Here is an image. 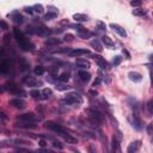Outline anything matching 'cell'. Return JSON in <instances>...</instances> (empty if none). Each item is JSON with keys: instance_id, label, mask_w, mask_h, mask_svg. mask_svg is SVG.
<instances>
[{"instance_id": "obj_40", "label": "cell", "mask_w": 153, "mask_h": 153, "mask_svg": "<svg viewBox=\"0 0 153 153\" xmlns=\"http://www.w3.org/2000/svg\"><path fill=\"white\" fill-rule=\"evenodd\" d=\"M91 35H92L91 32L86 31V29H85V30H84L83 32H79V36H80V37H83V38H89V37H90Z\"/></svg>"}, {"instance_id": "obj_32", "label": "cell", "mask_w": 153, "mask_h": 153, "mask_svg": "<svg viewBox=\"0 0 153 153\" xmlns=\"http://www.w3.org/2000/svg\"><path fill=\"white\" fill-rule=\"evenodd\" d=\"M111 148H113V151H117V152L121 151L120 150V146H119V140L116 139L115 136L113 137V141H111Z\"/></svg>"}, {"instance_id": "obj_17", "label": "cell", "mask_w": 153, "mask_h": 153, "mask_svg": "<svg viewBox=\"0 0 153 153\" xmlns=\"http://www.w3.org/2000/svg\"><path fill=\"white\" fill-rule=\"evenodd\" d=\"M110 28L113 29V30H114L115 32H117V34L121 36V37H126V36H127L126 30H125V29H123L122 26H120L119 24H114V23H111V24H110Z\"/></svg>"}, {"instance_id": "obj_18", "label": "cell", "mask_w": 153, "mask_h": 153, "mask_svg": "<svg viewBox=\"0 0 153 153\" xmlns=\"http://www.w3.org/2000/svg\"><path fill=\"white\" fill-rule=\"evenodd\" d=\"M133 127L135 128V129H137V130H141L142 129V121H141V119L139 117V115H137L136 113L133 115Z\"/></svg>"}, {"instance_id": "obj_12", "label": "cell", "mask_w": 153, "mask_h": 153, "mask_svg": "<svg viewBox=\"0 0 153 153\" xmlns=\"http://www.w3.org/2000/svg\"><path fill=\"white\" fill-rule=\"evenodd\" d=\"M75 65H77V67L82 68V69H87V68H90V66H91V63H90L89 60L82 59V57H79V59L75 60Z\"/></svg>"}, {"instance_id": "obj_51", "label": "cell", "mask_w": 153, "mask_h": 153, "mask_svg": "<svg viewBox=\"0 0 153 153\" xmlns=\"http://www.w3.org/2000/svg\"><path fill=\"white\" fill-rule=\"evenodd\" d=\"M152 123H150L148 125V127H147V133H148V135H152Z\"/></svg>"}, {"instance_id": "obj_55", "label": "cell", "mask_w": 153, "mask_h": 153, "mask_svg": "<svg viewBox=\"0 0 153 153\" xmlns=\"http://www.w3.org/2000/svg\"><path fill=\"white\" fill-rule=\"evenodd\" d=\"M3 54H4V49L0 48V55H3Z\"/></svg>"}, {"instance_id": "obj_10", "label": "cell", "mask_w": 153, "mask_h": 153, "mask_svg": "<svg viewBox=\"0 0 153 153\" xmlns=\"http://www.w3.org/2000/svg\"><path fill=\"white\" fill-rule=\"evenodd\" d=\"M10 105H12L16 109H24L25 108V100L20 98H13L10 100Z\"/></svg>"}, {"instance_id": "obj_25", "label": "cell", "mask_w": 153, "mask_h": 153, "mask_svg": "<svg viewBox=\"0 0 153 153\" xmlns=\"http://www.w3.org/2000/svg\"><path fill=\"white\" fill-rule=\"evenodd\" d=\"M11 17H12V20L16 24H22L24 22V18H23V16L22 14H19L18 12H14V13H12L11 14Z\"/></svg>"}, {"instance_id": "obj_14", "label": "cell", "mask_w": 153, "mask_h": 153, "mask_svg": "<svg viewBox=\"0 0 153 153\" xmlns=\"http://www.w3.org/2000/svg\"><path fill=\"white\" fill-rule=\"evenodd\" d=\"M78 77L79 79L82 80L83 83H89L91 80V74L89 73V72H86V69H82L78 72Z\"/></svg>"}, {"instance_id": "obj_54", "label": "cell", "mask_w": 153, "mask_h": 153, "mask_svg": "<svg viewBox=\"0 0 153 153\" xmlns=\"http://www.w3.org/2000/svg\"><path fill=\"white\" fill-rule=\"evenodd\" d=\"M61 24H62V25H66V24L68 25V20H67V19H63V20H61Z\"/></svg>"}, {"instance_id": "obj_20", "label": "cell", "mask_w": 153, "mask_h": 153, "mask_svg": "<svg viewBox=\"0 0 153 153\" xmlns=\"http://www.w3.org/2000/svg\"><path fill=\"white\" fill-rule=\"evenodd\" d=\"M102 42H103V44L105 47L110 48V49H115V43L109 36H102Z\"/></svg>"}, {"instance_id": "obj_53", "label": "cell", "mask_w": 153, "mask_h": 153, "mask_svg": "<svg viewBox=\"0 0 153 153\" xmlns=\"http://www.w3.org/2000/svg\"><path fill=\"white\" fill-rule=\"evenodd\" d=\"M99 84H100V79H99V78L96 79V80L93 82V86H97V85H99Z\"/></svg>"}, {"instance_id": "obj_23", "label": "cell", "mask_w": 153, "mask_h": 153, "mask_svg": "<svg viewBox=\"0 0 153 153\" xmlns=\"http://www.w3.org/2000/svg\"><path fill=\"white\" fill-rule=\"evenodd\" d=\"M62 136H63V140L66 141L67 144H72V145H75V144H78L77 137L72 136V135H71V134H68V133H65V134H62Z\"/></svg>"}, {"instance_id": "obj_8", "label": "cell", "mask_w": 153, "mask_h": 153, "mask_svg": "<svg viewBox=\"0 0 153 153\" xmlns=\"http://www.w3.org/2000/svg\"><path fill=\"white\" fill-rule=\"evenodd\" d=\"M93 57H94V61H96V63L98 65V67H100L102 69H109V68H110V65H109V62L105 59H103L102 56L94 55Z\"/></svg>"}, {"instance_id": "obj_9", "label": "cell", "mask_w": 153, "mask_h": 153, "mask_svg": "<svg viewBox=\"0 0 153 153\" xmlns=\"http://www.w3.org/2000/svg\"><path fill=\"white\" fill-rule=\"evenodd\" d=\"M23 83L26 84L28 86H30V87H35V86H41L42 85V82H38L37 79H35L34 77H30V75H28L23 79Z\"/></svg>"}, {"instance_id": "obj_29", "label": "cell", "mask_w": 153, "mask_h": 153, "mask_svg": "<svg viewBox=\"0 0 153 153\" xmlns=\"http://www.w3.org/2000/svg\"><path fill=\"white\" fill-rule=\"evenodd\" d=\"M69 78H71V75H69L68 72H63V73H61L59 77H57V79H59L60 82H62V83H67L69 80Z\"/></svg>"}, {"instance_id": "obj_21", "label": "cell", "mask_w": 153, "mask_h": 153, "mask_svg": "<svg viewBox=\"0 0 153 153\" xmlns=\"http://www.w3.org/2000/svg\"><path fill=\"white\" fill-rule=\"evenodd\" d=\"M91 47L96 50V52H98V53H102L103 52V46H102V43H100V41H98V40H92L91 41Z\"/></svg>"}, {"instance_id": "obj_5", "label": "cell", "mask_w": 153, "mask_h": 153, "mask_svg": "<svg viewBox=\"0 0 153 153\" xmlns=\"http://www.w3.org/2000/svg\"><path fill=\"white\" fill-rule=\"evenodd\" d=\"M44 127H46L47 129H49V130H52V132L56 133V134H60V135H62V134L66 133V129H65L62 126L57 125V123H55V122H53V121H48V122H46Z\"/></svg>"}, {"instance_id": "obj_33", "label": "cell", "mask_w": 153, "mask_h": 153, "mask_svg": "<svg viewBox=\"0 0 153 153\" xmlns=\"http://www.w3.org/2000/svg\"><path fill=\"white\" fill-rule=\"evenodd\" d=\"M32 9H34V12L35 13H38V14H42L43 13V6L41 5V4H36L35 6H32Z\"/></svg>"}, {"instance_id": "obj_46", "label": "cell", "mask_w": 153, "mask_h": 153, "mask_svg": "<svg viewBox=\"0 0 153 153\" xmlns=\"http://www.w3.org/2000/svg\"><path fill=\"white\" fill-rule=\"evenodd\" d=\"M73 26L75 28V30L78 31V34H79V32H83V31L85 30V28H84V26H82V25H78V24H77V25H73Z\"/></svg>"}, {"instance_id": "obj_34", "label": "cell", "mask_w": 153, "mask_h": 153, "mask_svg": "<svg viewBox=\"0 0 153 153\" xmlns=\"http://www.w3.org/2000/svg\"><path fill=\"white\" fill-rule=\"evenodd\" d=\"M30 96L32 98H35V99H38V98H41V91H38V90H31Z\"/></svg>"}, {"instance_id": "obj_44", "label": "cell", "mask_w": 153, "mask_h": 153, "mask_svg": "<svg viewBox=\"0 0 153 153\" xmlns=\"http://www.w3.org/2000/svg\"><path fill=\"white\" fill-rule=\"evenodd\" d=\"M24 12H26V13H29V14H32V13H34L32 6H25V7H24Z\"/></svg>"}, {"instance_id": "obj_38", "label": "cell", "mask_w": 153, "mask_h": 153, "mask_svg": "<svg viewBox=\"0 0 153 153\" xmlns=\"http://www.w3.org/2000/svg\"><path fill=\"white\" fill-rule=\"evenodd\" d=\"M74 40V35H72V34H65L63 36V41L65 42H72Z\"/></svg>"}, {"instance_id": "obj_42", "label": "cell", "mask_w": 153, "mask_h": 153, "mask_svg": "<svg viewBox=\"0 0 153 153\" xmlns=\"http://www.w3.org/2000/svg\"><path fill=\"white\" fill-rule=\"evenodd\" d=\"M141 4H142L141 0H132V1H130V5H132L133 7H140Z\"/></svg>"}, {"instance_id": "obj_52", "label": "cell", "mask_w": 153, "mask_h": 153, "mask_svg": "<svg viewBox=\"0 0 153 153\" xmlns=\"http://www.w3.org/2000/svg\"><path fill=\"white\" fill-rule=\"evenodd\" d=\"M57 71H59V68H57V67H54V68L50 69V73H52V74H57Z\"/></svg>"}, {"instance_id": "obj_16", "label": "cell", "mask_w": 153, "mask_h": 153, "mask_svg": "<svg viewBox=\"0 0 153 153\" xmlns=\"http://www.w3.org/2000/svg\"><path fill=\"white\" fill-rule=\"evenodd\" d=\"M35 34L40 36H48L52 34V30H49L46 26H37V28H35Z\"/></svg>"}, {"instance_id": "obj_4", "label": "cell", "mask_w": 153, "mask_h": 153, "mask_svg": "<svg viewBox=\"0 0 153 153\" xmlns=\"http://www.w3.org/2000/svg\"><path fill=\"white\" fill-rule=\"evenodd\" d=\"M87 115H89V117H90V121L92 123H96V125H99L100 122H103L104 121V115L102 114L98 109H94V108H90V109H87L86 110Z\"/></svg>"}, {"instance_id": "obj_35", "label": "cell", "mask_w": 153, "mask_h": 153, "mask_svg": "<svg viewBox=\"0 0 153 153\" xmlns=\"http://www.w3.org/2000/svg\"><path fill=\"white\" fill-rule=\"evenodd\" d=\"M55 87H56V90H59V91H66V90L71 89V86L65 85V84H59V85H56Z\"/></svg>"}, {"instance_id": "obj_48", "label": "cell", "mask_w": 153, "mask_h": 153, "mask_svg": "<svg viewBox=\"0 0 153 153\" xmlns=\"http://www.w3.org/2000/svg\"><path fill=\"white\" fill-rule=\"evenodd\" d=\"M89 94H90L91 97H97V96H98V92H97L96 90H90V91H89Z\"/></svg>"}, {"instance_id": "obj_1", "label": "cell", "mask_w": 153, "mask_h": 153, "mask_svg": "<svg viewBox=\"0 0 153 153\" xmlns=\"http://www.w3.org/2000/svg\"><path fill=\"white\" fill-rule=\"evenodd\" d=\"M13 36H14V38H16L17 43L19 44L20 49L22 50H24V52H29V50H32L35 48L34 46V43L29 40L26 36L18 28H14L13 29Z\"/></svg>"}, {"instance_id": "obj_19", "label": "cell", "mask_w": 153, "mask_h": 153, "mask_svg": "<svg viewBox=\"0 0 153 153\" xmlns=\"http://www.w3.org/2000/svg\"><path fill=\"white\" fill-rule=\"evenodd\" d=\"M141 147V141H135V142H132L128 146V148H127V152L128 153H134V152H137L139 151V148Z\"/></svg>"}, {"instance_id": "obj_27", "label": "cell", "mask_w": 153, "mask_h": 153, "mask_svg": "<svg viewBox=\"0 0 153 153\" xmlns=\"http://www.w3.org/2000/svg\"><path fill=\"white\" fill-rule=\"evenodd\" d=\"M73 19L75 22H80V23H83V22L89 20V17L85 16V14H83V13H75L74 16H73Z\"/></svg>"}, {"instance_id": "obj_39", "label": "cell", "mask_w": 153, "mask_h": 153, "mask_svg": "<svg viewBox=\"0 0 153 153\" xmlns=\"http://www.w3.org/2000/svg\"><path fill=\"white\" fill-rule=\"evenodd\" d=\"M4 44L5 46H9L10 44V42H11V35L10 34H6L5 36H4Z\"/></svg>"}, {"instance_id": "obj_15", "label": "cell", "mask_w": 153, "mask_h": 153, "mask_svg": "<svg viewBox=\"0 0 153 153\" xmlns=\"http://www.w3.org/2000/svg\"><path fill=\"white\" fill-rule=\"evenodd\" d=\"M11 69V63L7 61V60H0V72L4 74L9 73Z\"/></svg>"}, {"instance_id": "obj_49", "label": "cell", "mask_w": 153, "mask_h": 153, "mask_svg": "<svg viewBox=\"0 0 153 153\" xmlns=\"http://www.w3.org/2000/svg\"><path fill=\"white\" fill-rule=\"evenodd\" d=\"M115 137H116V139H117L119 141H120V140L122 139V133L120 132V130H119V132H117V133H116V135H115Z\"/></svg>"}, {"instance_id": "obj_31", "label": "cell", "mask_w": 153, "mask_h": 153, "mask_svg": "<svg viewBox=\"0 0 153 153\" xmlns=\"http://www.w3.org/2000/svg\"><path fill=\"white\" fill-rule=\"evenodd\" d=\"M133 14H134V16H136V17H144V16H146V14H147V12H146V10L136 9V10L133 11Z\"/></svg>"}, {"instance_id": "obj_37", "label": "cell", "mask_w": 153, "mask_h": 153, "mask_svg": "<svg viewBox=\"0 0 153 153\" xmlns=\"http://www.w3.org/2000/svg\"><path fill=\"white\" fill-rule=\"evenodd\" d=\"M97 29H98V30H100V31H104V30H106V24L103 23V22L98 20L97 22Z\"/></svg>"}, {"instance_id": "obj_28", "label": "cell", "mask_w": 153, "mask_h": 153, "mask_svg": "<svg viewBox=\"0 0 153 153\" xmlns=\"http://www.w3.org/2000/svg\"><path fill=\"white\" fill-rule=\"evenodd\" d=\"M44 72H46V68L43 67V66H41V65H38V66H36L34 68V74L37 75V77L43 75V74H44Z\"/></svg>"}, {"instance_id": "obj_50", "label": "cell", "mask_w": 153, "mask_h": 153, "mask_svg": "<svg viewBox=\"0 0 153 153\" xmlns=\"http://www.w3.org/2000/svg\"><path fill=\"white\" fill-rule=\"evenodd\" d=\"M38 144H40V146H41V147H44L46 145H47V141L42 139V140H40V141H38Z\"/></svg>"}, {"instance_id": "obj_7", "label": "cell", "mask_w": 153, "mask_h": 153, "mask_svg": "<svg viewBox=\"0 0 153 153\" xmlns=\"http://www.w3.org/2000/svg\"><path fill=\"white\" fill-rule=\"evenodd\" d=\"M90 50L87 49H80V48H75V49H69L68 55L72 57H80L83 55H90Z\"/></svg>"}, {"instance_id": "obj_30", "label": "cell", "mask_w": 153, "mask_h": 153, "mask_svg": "<svg viewBox=\"0 0 153 153\" xmlns=\"http://www.w3.org/2000/svg\"><path fill=\"white\" fill-rule=\"evenodd\" d=\"M57 16V12L56 11H49L48 13H46L44 14V18H43V19H44V20H52V19H54L55 17Z\"/></svg>"}, {"instance_id": "obj_13", "label": "cell", "mask_w": 153, "mask_h": 153, "mask_svg": "<svg viewBox=\"0 0 153 153\" xmlns=\"http://www.w3.org/2000/svg\"><path fill=\"white\" fill-rule=\"evenodd\" d=\"M62 41L57 37H48L44 41V46L46 47H55V46H59Z\"/></svg>"}, {"instance_id": "obj_36", "label": "cell", "mask_w": 153, "mask_h": 153, "mask_svg": "<svg viewBox=\"0 0 153 153\" xmlns=\"http://www.w3.org/2000/svg\"><path fill=\"white\" fill-rule=\"evenodd\" d=\"M121 62H122V56H120V55L114 56V59H113V65H114V66H119Z\"/></svg>"}, {"instance_id": "obj_43", "label": "cell", "mask_w": 153, "mask_h": 153, "mask_svg": "<svg viewBox=\"0 0 153 153\" xmlns=\"http://www.w3.org/2000/svg\"><path fill=\"white\" fill-rule=\"evenodd\" d=\"M0 29H1V30H7V29H9V24H7L5 20H0Z\"/></svg>"}, {"instance_id": "obj_26", "label": "cell", "mask_w": 153, "mask_h": 153, "mask_svg": "<svg viewBox=\"0 0 153 153\" xmlns=\"http://www.w3.org/2000/svg\"><path fill=\"white\" fill-rule=\"evenodd\" d=\"M53 96V91L50 90V89H43L42 90V92H41V98H43V99H48V98H50Z\"/></svg>"}, {"instance_id": "obj_6", "label": "cell", "mask_w": 153, "mask_h": 153, "mask_svg": "<svg viewBox=\"0 0 153 153\" xmlns=\"http://www.w3.org/2000/svg\"><path fill=\"white\" fill-rule=\"evenodd\" d=\"M18 121H26V122H34V123H37L41 119L38 117L37 115H35L34 113H26V114H22L17 117Z\"/></svg>"}, {"instance_id": "obj_41", "label": "cell", "mask_w": 153, "mask_h": 153, "mask_svg": "<svg viewBox=\"0 0 153 153\" xmlns=\"http://www.w3.org/2000/svg\"><path fill=\"white\" fill-rule=\"evenodd\" d=\"M53 146H54L55 148H57V150H63V145H62L60 141L54 140V141H53Z\"/></svg>"}, {"instance_id": "obj_45", "label": "cell", "mask_w": 153, "mask_h": 153, "mask_svg": "<svg viewBox=\"0 0 153 153\" xmlns=\"http://www.w3.org/2000/svg\"><path fill=\"white\" fill-rule=\"evenodd\" d=\"M14 142H16V144H20V145H29V144H30V141H28V140H22V139L14 140Z\"/></svg>"}, {"instance_id": "obj_11", "label": "cell", "mask_w": 153, "mask_h": 153, "mask_svg": "<svg viewBox=\"0 0 153 153\" xmlns=\"http://www.w3.org/2000/svg\"><path fill=\"white\" fill-rule=\"evenodd\" d=\"M16 126H17V127H19V128H25V129H34V128H36V127H37V126H36V123H34V122L18 121V120H17Z\"/></svg>"}, {"instance_id": "obj_22", "label": "cell", "mask_w": 153, "mask_h": 153, "mask_svg": "<svg viewBox=\"0 0 153 153\" xmlns=\"http://www.w3.org/2000/svg\"><path fill=\"white\" fill-rule=\"evenodd\" d=\"M128 77L134 83H139V82H141V80H142V75L140 73H137V72H129Z\"/></svg>"}, {"instance_id": "obj_2", "label": "cell", "mask_w": 153, "mask_h": 153, "mask_svg": "<svg viewBox=\"0 0 153 153\" xmlns=\"http://www.w3.org/2000/svg\"><path fill=\"white\" fill-rule=\"evenodd\" d=\"M4 90H6L7 92H10L14 96H20V97H26V92L20 89V87L13 82H9L4 85Z\"/></svg>"}, {"instance_id": "obj_24", "label": "cell", "mask_w": 153, "mask_h": 153, "mask_svg": "<svg viewBox=\"0 0 153 153\" xmlns=\"http://www.w3.org/2000/svg\"><path fill=\"white\" fill-rule=\"evenodd\" d=\"M29 67H30V65H29V62L24 59V57H19V69L22 72H25L29 69Z\"/></svg>"}, {"instance_id": "obj_47", "label": "cell", "mask_w": 153, "mask_h": 153, "mask_svg": "<svg viewBox=\"0 0 153 153\" xmlns=\"http://www.w3.org/2000/svg\"><path fill=\"white\" fill-rule=\"evenodd\" d=\"M147 110H148V114L152 115L153 110H152V100H148V103H147Z\"/></svg>"}, {"instance_id": "obj_3", "label": "cell", "mask_w": 153, "mask_h": 153, "mask_svg": "<svg viewBox=\"0 0 153 153\" xmlns=\"http://www.w3.org/2000/svg\"><path fill=\"white\" fill-rule=\"evenodd\" d=\"M63 102L67 105H71V106H79L83 103V97L80 96L79 93L72 92V93H68L67 96L63 98Z\"/></svg>"}]
</instances>
